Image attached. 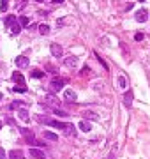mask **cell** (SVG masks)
<instances>
[{
	"label": "cell",
	"mask_w": 150,
	"mask_h": 159,
	"mask_svg": "<svg viewBox=\"0 0 150 159\" xmlns=\"http://www.w3.org/2000/svg\"><path fill=\"white\" fill-rule=\"evenodd\" d=\"M133 99H134V94H133V90H127V92H125V94H124V104H125V106H131V104H133Z\"/></svg>",
	"instance_id": "cell-6"
},
{
	"label": "cell",
	"mask_w": 150,
	"mask_h": 159,
	"mask_svg": "<svg viewBox=\"0 0 150 159\" xmlns=\"http://www.w3.org/2000/svg\"><path fill=\"white\" fill-rule=\"evenodd\" d=\"M79 129H81V131H85V133H88V131L92 129V127H90V124H88V122L81 120V122H79Z\"/></svg>",
	"instance_id": "cell-17"
},
{
	"label": "cell",
	"mask_w": 150,
	"mask_h": 159,
	"mask_svg": "<svg viewBox=\"0 0 150 159\" xmlns=\"http://www.w3.org/2000/svg\"><path fill=\"white\" fill-rule=\"evenodd\" d=\"M44 138H46V140H53V142L58 140V136L55 134V133H51V131H44Z\"/></svg>",
	"instance_id": "cell-16"
},
{
	"label": "cell",
	"mask_w": 150,
	"mask_h": 159,
	"mask_svg": "<svg viewBox=\"0 0 150 159\" xmlns=\"http://www.w3.org/2000/svg\"><path fill=\"white\" fill-rule=\"evenodd\" d=\"M118 87H122V88L127 87V81H125V78H124V76H118Z\"/></svg>",
	"instance_id": "cell-21"
},
{
	"label": "cell",
	"mask_w": 150,
	"mask_h": 159,
	"mask_svg": "<svg viewBox=\"0 0 150 159\" xmlns=\"http://www.w3.org/2000/svg\"><path fill=\"white\" fill-rule=\"evenodd\" d=\"M13 90H14V92H18V94H25V92H27V87H14Z\"/></svg>",
	"instance_id": "cell-22"
},
{
	"label": "cell",
	"mask_w": 150,
	"mask_h": 159,
	"mask_svg": "<svg viewBox=\"0 0 150 159\" xmlns=\"http://www.w3.org/2000/svg\"><path fill=\"white\" fill-rule=\"evenodd\" d=\"M18 117L21 118L23 122H29V120H30V117H29V111H27V110H25V108H21V110H20V111H18Z\"/></svg>",
	"instance_id": "cell-14"
},
{
	"label": "cell",
	"mask_w": 150,
	"mask_h": 159,
	"mask_svg": "<svg viewBox=\"0 0 150 159\" xmlns=\"http://www.w3.org/2000/svg\"><path fill=\"white\" fill-rule=\"evenodd\" d=\"M2 126H4V124H2V120H0V129H2Z\"/></svg>",
	"instance_id": "cell-27"
},
{
	"label": "cell",
	"mask_w": 150,
	"mask_h": 159,
	"mask_svg": "<svg viewBox=\"0 0 150 159\" xmlns=\"http://www.w3.org/2000/svg\"><path fill=\"white\" fill-rule=\"evenodd\" d=\"M30 76H32V78H43L44 72L39 71V69H34V71H30Z\"/></svg>",
	"instance_id": "cell-18"
},
{
	"label": "cell",
	"mask_w": 150,
	"mask_h": 159,
	"mask_svg": "<svg viewBox=\"0 0 150 159\" xmlns=\"http://www.w3.org/2000/svg\"><path fill=\"white\" fill-rule=\"evenodd\" d=\"M0 159H7V154H6L4 149H0Z\"/></svg>",
	"instance_id": "cell-25"
},
{
	"label": "cell",
	"mask_w": 150,
	"mask_h": 159,
	"mask_svg": "<svg viewBox=\"0 0 150 159\" xmlns=\"http://www.w3.org/2000/svg\"><path fill=\"white\" fill-rule=\"evenodd\" d=\"M14 62H16V65H18V67H29V58L27 57H16L14 58Z\"/></svg>",
	"instance_id": "cell-8"
},
{
	"label": "cell",
	"mask_w": 150,
	"mask_h": 159,
	"mask_svg": "<svg viewBox=\"0 0 150 159\" xmlns=\"http://www.w3.org/2000/svg\"><path fill=\"white\" fill-rule=\"evenodd\" d=\"M53 113H55L57 117H67V115H69L67 111H62V110H58V108H55V110H53Z\"/></svg>",
	"instance_id": "cell-20"
},
{
	"label": "cell",
	"mask_w": 150,
	"mask_h": 159,
	"mask_svg": "<svg viewBox=\"0 0 150 159\" xmlns=\"http://www.w3.org/2000/svg\"><path fill=\"white\" fill-rule=\"evenodd\" d=\"M64 97L67 99V101L74 103V101H76V97H78V95H76V92H72V90H65V92H64Z\"/></svg>",
	"instance_id": "cell-12"
},
{
	"label": "cell",
	"mask_w": 150,
	"mask_h": 159,
	"mask_svg": "<svg viewBox=\"0 0 150 159\" xmlns=\"http://www.w3.org/2000/svg\"><path fill=\"white\" fill-rule=\"evenodd\" d=\"M134 39H136V41H143V34H141V32H138V34L134 36Z\"/></svg>",
	"instance_id": "cell-26"
},
{
	"label": "cell",
	"mask_w": 150,
	"mask_h": 159,
	"mask_svg": "<svg viewBox=\"0 0 150 159\" xmlns=\"http://www.w3.org/2000/svg\"><path fill=\"white\" fill-rule=\"evenodd\" d=\"M65 85V81L64 80H60V78H53L51 80V83H50V88L53 90V92H58V90H62Z\"/></svg>",
	"instance_id": "cell-2"
},
{
	"label": "cell",
	"mask_w": 150,
	"mask_h": 159,
	"mask_svg": "<svg viewBox=\"0 0 150 159\" xmlns=\"http://www.w3.org/2000/svg\"><path fill=\"white\" fill-rule=\"evenodd\" d=\"M30 156H34L36 159H44L46 156H44L43 150H39V149H30Z\"/></svg>",
	"instance_id": "cell-11"
},
{
	"label": "cell",
	"mask_w": 150,
	"mask_h": 159,
	"mask_svg": "<svg viewBox=\"0 0 150 159\" xmlns=\"http://www.w3.org/2000/svg\"><path fill=\"white\" fill-rule=\"evenodd\" d=\"M18 23H20V27H27V25H29V18H27V16H20V18H18Z\"/></svg>",
	"instance_id": "cell-19"
},
{
	"label": "cell",
	"mask_w": 150,
	"mask_h": 159,
	"mask_svg": "<svg viewBox=\"0 0 150 159\" xmlns=\"http://www.w3.org/2000/svg\"><path fill=\"white\" fill-rule=\"evenodd\" d=\"M50 51H51V55L53 57H62V53H64V50H62V46L58 43H51V46H50Z\"/></svg>",
	"instance_id": "cell-3"
},
{
	"label": "cell",
	"mask_w": 150,
	"mask_h": 159,
	"mask_svg": "<svg viewBox=\"0 0 150 159\" xmlns=\"http://www.w3.org/2000/svg\"><path fill=\"white\" fill-rule=\"evenodd\" d=\"M39 32H41L43 36H48V34H50V25H46V23L39 25Z\"/></svg>",
	"instance_id": "cell-15"
},
{
	"label": "cell",
	"mask_w": 150,
	"mask_h": 159,
	"mask_svg": "<svg viewBox=\"0 0 150 159\" xmlns=\"http://www.w3.org/2000/svg\"><path fill=\"white\" fill-rule=\"evenodd\" d=\"M44 103H46V104H50V106H53V108H58V106H60V101H58L55 95H51V94H48L46 97H44Z\"/></svg>",
	"instance_id": "cell-5"
},
{
	"label": "cell",
	"mask_w": 150,
	"mask_h": 159,
	"mask_svg": "<svg viewBox=\"0 0 150 159\" xmlns=\"http://www.w3.org/2000/svg\"><path fill=\"white\" fill-rule=\"evenodd\" d=\"M13 80H14L18 85H25V78H23V74L20 71H16L14 74H13Z\"/></svg>",
	"instance_id": "cell-10"
},
{
	"label": "cell",
	"mask_w": 150,
	"mask_h": 159,
	"mask_svg": "<svg viewBox=\"0 0 150 159\" xmlns=\"http://www.w3.org/2000/svg\"><path fill=\"white\" fill-rule=\"evenodd\" d=\"M7 159H25V156H23L21 150L14 149V150H11V152L7 154Z\"/></svg>",
	"instance_id": "cell-7"
},
{
	"label": "cell",
	"mask_w": 150,
	"mask_h": 159,
	"mask_svg": "<svg viewBox=\"0 0 150 159\" xmlns=\"http://www.w3.org/2000/svg\"><path fill=\"white\" fill-rule=\"evenodd\" d=\"M0 11H7V2H0Z\"/></svg>",
	"instance_id": "cell-24"
},
{
	"label": "cell",
	"mask_w": 150,
	"mask_h": 159,
	"mask_svg": "<svg viewBox=\"0 0 150 159\" xmlns=\"http://www.w3.org/2000/svg\"><path fill=\"white\" fill-rule=\"evenodd\" d=\"M65 65L67 67H76L78 65V57H67L65 58Z\"/></svg>",
	"instance_id": "cell-13"
},
{
	"label": "cell",
	"mask_w": 150,
	"mask_h": 159,
	"mask_svg": "<svg viewBox=\"0 0 150 159\" xmlns=\"http://www.w3.org/2000/svg\"><path fill=\"white\" fill-rule=\"evenodd\" d=\"M85 74H90V67H83V69H81V76H85Z\"/></svg>",
	"instance_id": "cell-23"
},
{
	"label": "cell",
	"mask_w": 150,
	"mask_h": 159,
	"mask_svg": "<svg viewBox=\"0 0 150 159\" xmlns=\"http://www.w3.org/2000/svg\"><path fill=\"white\" fill-rule=\"evenodd\" d=\"M6 25L11 29L13 34H20V32H21V27H20V23H18V20H16L14 14H9L7 18H6Z\"/></svg>",
	"instance_id": "cell-1"
},
{
	"label": "cell",
	"mask_w": 150,
	"mask_h": 159,
	"mask_svg": "<svg viewBox=\"0 0 150 159\" xmlns=\"http://www.w3.org/2000/svg\"><path fill=\"white\" fill-rule=\"evenodd\" d=\"M147 20H148V11H147V9H140V11L136 13V21L145 23Z\"/></svg>",
	"instance_id": "cell-4"
},
{
	"label": "cell",
	"mask_w": 150,
	"mask_h": 159,
	"mask_svg": "<svg viewBox=\"0 0 150 159\" xmlns=\"http://www.w3.org/2000/svg\"><path fill=\"white\" fill-rule=\"evenodd\" d=\"M62 131H64V134H67V136H74L76 134V129H74L72 124H65V127Z\"/></svg>",
	"instance_id": "cell-9"
}]
</instances>
